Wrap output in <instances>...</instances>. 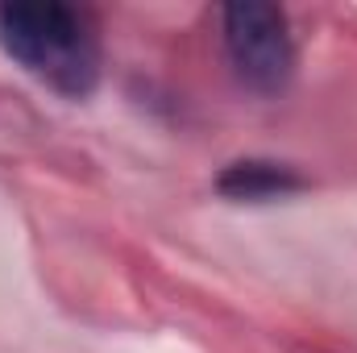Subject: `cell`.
Masks as SVG:
<instances>
[{"instance_id":"1","label":"cell","mask_w":357,"mask_h":353,"mask_svg":"<svg viewBox=\"0 0 357 353\" xmlns=\"http://www.w3.org/2000/svg\"><path fill=\"white\" fill-rule=\"evenodd\" d=\"M0 50L63 96H88L100 80V38L84 8L63 0H4Z\"/></svg>"},{"instance_id":"3","label":"cell","mask_w":357,"mask_h":353,"mask_svg":"<svg viewBox=\"0 0 357 353\" xmlns=\"http://www.w3.org/2000/svg\"><path fill=\"white\" fill-rule=\"evenodd\" d=\"M216 187H220V195H229V200H278V195L299 191L303 179L295 175L291 167H282V163L245 158V163L225 167V175L216 179Z\"/></svg>"},{"instance_id":"2","label":"cell","mask_w":357,"mask_h":353,"mask_svg":"<svg viewBox=\"0 0 357 353\" xmlns=\"http://www.w3.org/2000/svg\"><path fill=\"white\" fill-rule=\"evenodd\" d=\"M225 21V50L241 84L254 91L287 88L295 71V38L287 25V13L262 0H237L220 13Z\"/></svg>"}]
</instances>
